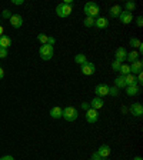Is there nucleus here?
<instances>
[{
  "instance_id": "41",
  "label": "nucleus",
  "mask_w": 143,
  "mask_h": 160,
  "mask_svg": "<svg viewBox=\"0 0 143 160\" xmlns=\"http://www.w3.org/2000/svg\"><path fill=\"white\" fill-rule=\"evenodd\" d=\"M133 160H143V159H142V157H140V156H136Z\"/></svg>"
},
{
  "instance_id": "4",
  "label": "nucleus",
  "mask_w": 143,
  "mask_h": 160,
  "mask_svg": "<svg viewBox=\"0 0 143 160\" xmlns=\"http://www.w3.org/2000/svg\"><path fill=\"white\" fill-rule=\"evenodd\" d=\"M72 12H73V7H72V4H66V3H62L59 4V6L56 7V13L59 17H67L72 14Z\"/></svg>"
},
{
  "instance_id": "26",
  "label": "nucleus",
  "mask_w": 143,
  "mask_h": 160,
  "mask_svg": "<svg viewBox=\"0 0 143 160\" xmlns=\"http://www.w3.org/2000/svg\"><path fill=\"white\" fill-rule=\"evenodd\" d=\"M47 39H49V36L44 33H40L39 36H37V40H39L42 44H47Z\"/></svg>"
},
{
  "instance_id": "8",
  "label": "nucleus",
  "mask_w": 143,
  "mask_h": 160,
  "mask_svg": "<svg viewBox=\"0 0 143 160\" xmlns=\"http://www.w3.org/2000/svg\"><path fill=\"white\" fill-rule=\"evenodd\" d=\"M97 154H99L102 159H107V157L110 156V153H112V149H110L109 144H102V146L99 147V150L96 152Z\"/></svg>"
},
{
  "instance_id": "17",
  "label": "nucleus",
  "mask_w": 143,
  "mask_h": 160,
  "mask_svg": "<svg viewBox=\"0 0 143 160\" xmlns=\"http://www.w3.org/2000/svg\"><path fill=\"white\" fill-rule=\"evenodd\" d=\"M123 12V9H122V6H119V4H115V6L110 7L109 10V14L112 17H119V14Z\"/></svg>"
},
{
  "instance_id": "6",
  "label": "nucleus",
  "mask_w": 143,
  "mask_h": 160,
  "mask_svg": "<svg viewBox=\"0 0 143 160\" xmlns=\"http://www.w3.org/2000/svg\"><path fill=\"white\" fill-rule=\"evenodd\" d=\"M94 93H96V97H105L109 94V86L107 84H97L96 89H94Z\"/></svg>"
},
{
  "instance_id": "10",
  "label": "nucleus",
  "mask_w": 143,
  "mask_h": 160,
  "mask_svg": "<svg viewBox=\"0 0 143 160\" xmlns=\"http://www.w3.org/2000/svg\"><path fill=\"white\" fill-rule=\"evenodd\" d=\"M10 24L14 27V29H20L22 27V24H23V17L20 16V14H12V17H10Z\"/></svg>"
},
{
  "instance_id": "42",
  "label": "nucleus",
  "mask_w": 143,
  "mask_h": 160,
  "mask_svg": "<svg viewBox=\"0 0 143 160\" xmlns=\"http://www.w3.org/2000/svg\"><path fill=\"white\" fill-rule=\"evenodd\" d=\"M102 160H107V159H102Z\"/></svg>"
},
{
  "instance_id": "27",
  "label": "nucleus",
  "mask_w": 143,
  "mask_h": 160,
  "mask_svg": "<svg viewBox=\"0 0 143 160\" xmlns=\"http://www.w3.org/2000/svg\"><path fill=\"white\" fill-rule=\"evenodd\" d=\"M83 23H84L86 27H92V26H94V19L93 17H86Z\"/></svg>"
},
{
  "instance_id": "20",
  "label": "nucleus",
  "mask_w": 143,
  "mask_h": 160,
  "mask_svg": "<svg viewBox=\"0 0 143 160\" xmlns=\"http://www.w3.org/2000/svg\"><path fill=\"white\" fill-rule=\"evenodd\" d=\"M115 87H117V89H125V87H126L125 76H119L115 79Z\"/></svg>"
},
{
  "instance_id": "3",
  "label": "nucleus",
  "mask_w": 143,
  "mask_h": 160,
  "mask_svg": "<svg viewBox=\"0 0 143 160\" xmlns=\"http://www.w3.org/2000/svg\"><path fill=\"white\" fill-rule=\"evenodd\" d=\"M39 54L43 60H50L54 54V47L50 46V44H42L39 50Z\"/></svg>"
},
{
  "instance_id": "13",
  "label": "nucleus",
  "mask_w": 143,
  "mask_h": 160,
  "mask_svg": "<svg viewBox=\"0 0 143 160\" xmlns=\"http://www.w3.org/2000/svg\"><path fill=\"white\" fill-rule=\"evenodd\" d=\"M126 56H127L126 49H125V47H119V49L116 50V54H115V57H116L115 60H117V62H120V63H123L125 60H126Z\"/></svg>"
},
{
  "instance_id": "21",
  "label": "nucleus",
  "mask_w": 143,
  "mask_h": 160,
  "mask_svg": "<svg viewBox=\"0 0 143 160\" xmlns=\"http://www.w3.org/2000/svg\"><path fill=\"white\" fill-rule=\"evenodd\" d=\"M62 110L63 109H60L59 106L53 107V109L50 110V116L53 117V119H60V117H62Z\"/></svg>"
},
{
  "instance_id": "19",
  "label": "nucleus",
  "mask_w": 143,
  "mask_h": 160,
  "mask_svg": "<svg viewBox=\"0 0 143 160\" xmlns=\"http://www.w3.org/2000/svg\"><path fill=\"white\" fill-rule=\"evenodd\" d=\"M125 82H126V86H135V84H137V80H136V76L135 74H127V76H125Z\"/></svg>"
},
{
  "instance_id": "35",
  "label": "nucleus",
  "mask_w": 143,
  "mask_h": 160,
  "mask_svg": "<svg viewBox=\"0 0 143 160\" xmlns=\"http://www.w3.org/2000/svg\"><path fill=\"white\" fill-rule=\"evenodd\" d=\"M82 109H83V110H89L90 109V103H87V102H83V103H82Z\"/></svg>"
},
{
  "instance_id": "11",
  "label": "nucleus",
  "mask_w": 143,
  "mask_h": 160,
  "mask_svg": "<svg viewBox=\"0 0 143 160\" xmlns=\"http://www.w3.org/2000/svg\"><path fill=\"white\" fill-rule=\"evenodd\" d=\"M119 19L123 24H129V23H132V20H133V13L125 10V12H122V13L119 14Z\"/></svg>"
},
{
  "instance_id": "34",
  "label": "nucleus",
  "mask_w": 143,
  "mask_h": 160,
  "mask_svg": "<svg viewBox=\"0 0 143 160\" xmlns=\"http://www.w3.org/2000/svg\"><path fill=\"white\" fill-rule=\"evenodd\" d=\"M54 43H56V39H54V37H50V36H49V39H47V44L53 46Z\"/></svg>"
},
{
  "instance_id": "5",
  "label": "nucleus",
  "mask_w": 143,
  "mask_h": 160,
  "mask_svg": "<svg viewBox=\"0 0 143 160\" xmlns=\"http://www.w3.org/2000/svg\"><path fill=\"white\" fill-rule=\"evenodd\" d=\"M94 72H96V66L92 62H86L84 64H82V73L84 76H92Z\"/></svg>"
},
{
  "instance_id": "7",
  "label": "nucleus",
  "mask_w": 143,
  "mask_h": 160,
  "mask_svg": "<svg viewBox=\"0 0 143 160\" xmlns=\"http://www.w3.org/2000/svg\"><path fill=\"white\" fill-rule=\"evenodd\" d=\"M97 119H99V113H97V110L92 109L90 107L89 110H86V120L89 123H96Z\"/></svg>"
},
{
  "instance_id": "1",
  "label": "nucleus",
  "mask_w": 143,
  "mask_h": 160,
  "mask_svg": "<svg viewBox=\"0 0 143 160\" xmlns=\"http://www.w3.org/2000/svg\"><path fill=\"white\" fill-rule=\"evenodd\" d=\"M84 14H86V17H93L94 19L100 14V7L93 2H89V3L84 4Z\"/></svg>"
},
{
  "instance_id": "30",
  "label": "nucleus",
  "mask_w": 143,
  "mask_h": 160,
  "mask_svg": "<svg viewBox=\"0 0 143 160\" xmlns=\"http://www.w3.org/2000/svg\"><path fill=\"white\" fill-rule=\"evenodd\" d=\"M117 87H109V94L110 96H117L119 94V92H117Z\"/></svg>"
},
{
  "instance_id": "18",
  "label": "nucleus",
  "mask_w": 143,
  "mask_h": 160,
  "mask_svg": "<svg viewBox=\"0 0 143 160\" xmlns=\"http://www.w3.org/2000/svg\"><path fill=\"white\" fill-rule=\"evenodd\" d=\"M125 89H126L127 96H135V94H139V92H140L137 84H135V86H126Z\"/></svg>"
},
{
  "instance_id": "39",
  "label": "nucleus",
  "mask_w": 143,
  "mask_h": 160,
  "mask_svg": "<svg viewBox=\"0 0 143 160\" xmlns=\"http://www.w3.org/2000/svg\"><path fill=\"white\" fill-rule=\"evenodd\" d=\"M13 4H23V0H13Z\"/></svg>"
},
{
  "instance_id": "15",
  "label": "nucleus",
  "mask_w": 143,
  "mask_h": 160,
  "mask_svg": "<svg viewBox=\"0 0 143 160\" xmlns=\"http://www.w3.org/2000/svg\"><path fill=\"white\" fill-rule=\"evenodd\" d=\"M10 46H12V39L6 34H2L0 36V47L2 49H9Z\"/></svg>"
},
{
  "instance_id": "23",
  "label": "nucleus",
  "mask_w": 143,
  "mask_h": 160,
  "mask_svg": "<svg viewBox=\"0 0 143 160\" xmlns=\"http://www.w3.org/2000/svg\"><path fill=\"white\" fill-rule=\"evenodd\" d=\"M119 72H120V76H127V74H130V66L126 63H122Z\"/></svg>"
},
{
  "instance_id": "22",
  "label": "nucleus",
  "mask_w": 143,
  "mask_h": 160,
  "mask_svg": "<svg viewBox=\"0 0 143 160\" xmlns=\"http://www.w3.org/2000/svg\"><path fill=\"white\" fill-rule=\"evenodd\" d=\"M86 62H87V57L84 56L83 53H79V54H76V56H74V63L80 64V66H82V64H84Z\"/></svg>"
},
{
  "instance_id": "37",
  "label": "nucleus",
  "mask_w": 143,
  "mask_h": 160,
  "mask_svg": "<svg viewBox=\"0 0 143 160\" xmlns=\"http://www.w3.org/2000/svg\"><path fill=\"white\" fill-rule=\"evenodd\" d=\"M0 160H14L13 156H3V157H0Z\"/></svg>"
},
{
  "instance_id": "16",
  "label": "nucleus",
  "mask_w": 143,
  "mask_h": 160,
  "mask_svg": "<svg viewBox=\"0 0 143 160\" xmlns=\"http://www.w3.org/2000/svg\"><path fill=\"white\" fill-rule=\"evenodd\" d=\"M103 104H105V102L100 99V97H94V99L90 102V107H92V109H94V110L102 109V107H103Z\"/></svg>"
},
{
  "instance_id": "31",
  "label": "nucleus",
  "mask_w": 143,
  "mask_h": 160,
  "mask_svg": "<svg viewBox=\"0 0 143 160\" xmlns=\"http://www.w3.org/2000/svg\"><path fill=\"white\" fill-rule=\"evenodd\" d=\"M2 16H3V19H10V17H12V13H10V10H3Z\"/></svg>"
},
{
  "instance_id": "36",
  "label": "nucleus",
  "mask_w": 143,
  "mask_h": 160,
  "mask_svg": "<svg viewBox=\"0 0 143 160\" xmlns=\"http://www.w3.org/2000/svg\"><path fill=\"white\" fill-rule=\"evenodd\" d=\"M90 160H102V157H100L97 153H93L92 154V157H90Z\"/></svg>"
},
{
  "instance_id": "28",
  "label": "nucleus",
  "mask_w": 143,
  "mask_h": 160,
  "mask_svg": "<svg viewBox=\"0 0 143 160\" xmlns=\"http://www.w3.org/2000/svg\"><path fill=\"white\" fill-rule=\"evenodd\" d=\"M140 40L139 39H136V37H132V39H130V46L132 47H135V49H136V47H139L140 46Z\"/></svg>"
},
{
  "instance_id": "25",
  "label": "nucleus",
  "mask_w": 143,
  "mask_h": 160,
  "mask_svg": "<svg viewBox=\"0 0 143 160\" xmlns=\"http://www.w3.org/2000/svg\"><path fill=\"white\" fill-rule=\"evenodd\" d=\"M125 7H126V12H130V13H132V12L136 9V3H135V2H126Z\"/></svg>"
},
{
  "instance_id": "9",
  "label": "nucleus",
  "mask_w": 143,
  "mask_h": 160,
  "mask_svg": "<svg viewBox=\"0 0 143 160\" xmlns=\"http://www.w3.org/2000/svg\"><path fill=\"white\" fill-rule=\"evenodd\" d=\"M129 66H130V73L135 74V76L139 74L140 72H142V69H143V63H142V60L140 59H137L136 62H133V63L129 64Z\"/></svg>"
},
{
  "instance_id": "32",
  "label": "nucleus",
  "mask_w": 143,
  "mask_h": 160,
  "mask_svg": "<svg viewBox=\"0 0 143 160\" xmlns=\"http://www.w3.org/2000/svg\"><path fill=\"white\" fill-rule=\"evenodd\" d=\"M4 57H7V49H2L0 47V59H4Z\"/></svg>"
},
{
  "instance_id": "12",
  "label": "nucleus",
  "mask_w": 143,
  "mask_h": 160,
  "mask_svg": "<svg viewBox=\"0 0 143 160\" xmlns=\"http://www.w3.org/2000/svg\"><path fill=\"white\" fill-rule=\"evenodd\" d=\"M130 113L133 114V116H136V117H140L143 114V106L140 103H133L132 106H130Z\"/></svg>"
},
{
  "instance_id": "14",
  "label": "nucleus",
  "mask_w": 143,
  "mask_h": 160,
  "mask_svg": "<svg viewBox=\"0 0 143 160\" xmlns=\"http://www.w3.org/2000/svg\"><path fill=\"white\" fill-rule=\"evenodd\" d=\"M94 26L97 29H106L109 26V20L106 17H97V19H94Z\"/></svg>"
},
{
  "instance_id": "29",
  "label": "nucleus",
  "mask_w": 143,
  "mask_h": 160,
  "mask_svg": "<svg viewBox=\"0 0 143 160\" xmlns=\"http://www.w3.org/2000/svg\"><path fill=\"white\" fill-rule=\"evenodd\" d=\"M120 62H117V60H115L113 63H112V69L115 70V72H119V69H120Z\"/></svg>"
},
{
  "instance_id": "2",
  "label": "nucleus",
  "mask_w": 143,
  "mask_h": 160,
  "mask_svg": "<svg viewBox=\"0 0 143 160\" xmlns=\"http://www.w3.org/2000/svg\"><path fill=\"white\" fill-rule=\"evenodd\" d=\"M77 116H79L77 110L72 106H67L62 110V117H63L66 122H74V120L77 119Z\"/></svg>"
},
{
  "instance_id": "24",
  "label": "nucleus",
  "mask_w": 143,
  "mask_h": 160,
  "mask_svg": "<svg viewBox=\"0 0 143 160\" xmlns=\"http://www.w3.org/2000/svg\"><path fill=\"white\" fill-rule=\"evenodd\" d=\"M139 56H140V54L137 53L136 50H133V52H130V53H127V56H126V60H129L130 63H133V62H136V60L139 59Z\"/></svg>"
},
{
  "instance_id": "40",
  "label": "nucleus",
  "mask_w": 143,
  "mask_h": 160,
  "mask_svg": "<svg viewBox=\"0 0 143 160\" xmlns=\"http://www.w3.org/2000/svg\"><path fill=\"white\" fill-rule=\"evenodd\" d=\"M3 32H4V30H3V26H2V24H0V36H2V34H3Z\"/></svg>"
},
{
  "instance_id": "38",
  "label": "nucleus",
  "mask_w": 143,
  "mask_h": 160,
  "mask_svg": "<svg viewBox=\"0 0 143 160\" xmlns=\"http://www.w3.org/2000/svg\"><path fill=\"white\" fill-rule=\"evenodd\" d=\"M3 77H4V70L2 69V67H0V80L3 79Z\"/></svg>"
},
{
  "instance_id": "33",
  "label": "nucleus",
  "mask_w": 143,
  "mask_h": 160,
  "mask_svg": "<svg viewBox=\"0 0 143 160\" xmlns=\"http://www.w3.org/2000/svg\"><path fill=\"white\" fill-rule=\"evenodd\" d=\"M136 24H137V27H142L143 26V17L142 16H139L136 19Z\"/></svg>"
}]
</instances>
